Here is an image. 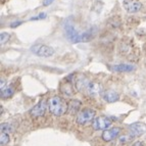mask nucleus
<instances>
[{
    "instance_id": "obj_19",
    "label": "nucleus",
    "mask_w": 146,
    "mask_h": 146,
    "mask_svg": "<svg viewBox=\"0 0 146 146\" xmlns=\"http://www.w3.org/2000/svg\"><path fill=\"white\" fill-rule=\"evenodd\" d=\"M9 141H10V138L8 133L1 132V135H0V143L2 144V145H6V144L9 143Z\"/></svg>"
},
{
    "instance_id": "obj_9",
    "label": "nucleus",
    "mask_w": 146,
    "mask_h": 146,
    "mask_svg": "<svg viewBox=\"0 0 146 146\" xmlns=\"http://www.w3.org/2000/svg\"><path fill=\"white\" fill-rule=\"evenodd\" d=\"M123 5L125 9L130 13H135L142 8V4L137 0H124Z\"/></svg>"
},
{
    "instance_id": "obj_4",
    "label": "nucleus",
    "mask_w": 146,
    "mask_h": 146,
    "mask_svg": "<svg viewBox=\"0 0 146 146\" xmlns=\"http://www.w3.org/2000/svg\"><path fill=\"white\" fill-rule=\"evenodd\" d=\"M112 122L111 119L108 117H104V115H99L96 117L92 122L93 129L96 131H103V130L108 129L111 126Z\"/></svg>"
},
{
    "instance_id": "obj_2",
    "label": "nucleus",
    "mask_w": 146,
    "mask_h": 146,
    "mask_svg": "<svg viewBox=\"0 0 146 146\" xmlns=\"http://www.w3.org/2000/svg\"><path fill=\"white\" fill-rule=\"evenodd\" d=\"M31 51L40 57H50L54 54V49L47 45L37 44L31 47Z\"/></svg>"
},
{
    "instance_id": "obj_24",
    "label": "nucleus",
    "mask_w": 146,
    "mask_h": 146,
    "mask_svg": "<svg viewBox=\"0 0 146 146\" xmlns=\"http://www.w3.org/2000/svg\"><path fill=\"white\" fill-rule=\"evenodd\" d=\"M23 22H21V21H17V22H13L10 24V28H15V27H19L20 25H22Z\"/></svg>"
},
{
    "instance_id": "obj_26",
    "label": "nucleus",
    "mask_w": 146,
    "mask_h": 146,
    "mask_svg": "<svg viewBox=\"0 0 146 146\" xmlns=\"http://www.w3.org/2000/svg\"><path fill=\"white\" fill-rule=\"evenodd\" d=\"M4 84H5V81L3 80V79H1V89L5 88V87H4Z\"/></svg>"
},
{
    "instance_id": "obj_12",
    "label": "nucleus",
    "mask_w": 146,
    "mask_h": 146,
    "mask_svg": "<svg viewBox=\"0 0 146 146\" xmlns=\"http://www.w3.org/2000/svg\"><path fill=\"white\" fill-rule=\"evenodd\" d=\"M112 71L115 72H132L135 70V66L132 64H126V63H122V64H115L111 68Z\"/></svg>"
},
{
    "instance_id": "obj_3",
    "label": "nucleus",
    "mask_w": 146,
    "mask_h": 146,
    "mask_svg": "<svg viewBox=\"0 0 146 146\" xmlns=\"http://www.w3.org/2000/svg\"><path fill=\"white\" fill-rule=\"evenodd\" d=\"M95 115H96V111L94 110H91V108H87V110H82L81 112L78 113V117H77V124L78 125H86L88 123L93 122V119H95Z\"/></svg>"
},
{
    "instance_id": "obj_18",
    "label": "nucleus",
    "mask_w": 146,
    "mask_h": 146,
    "mask_svg": "<svg viewBox=\"0 0 146 146\" xmlns=\"http://www.w3.org/2000/svg\"><path fill=\"white\" fill-rule=\"evenodd\" d=\"M62 93H64L66 95H68V96H72V95L74 94V91H73V87H72L71 84H64V85L62 86Z\"/></svg>"
},
{
    "instance_id": "obj_15",
    "label": "nucleus",
    "mask_w": 146,
    "mask_h": 146,
    "mask_svg": "<svg viewBox=\"0 0 146 146\" xmlns=\"http://www.w3.org/2000/svg\"><path fill=\"white\" fill-rule=\"evenodd\" d=\"M88 83H89L88 80H86L85 78H81L76 82V87H77V89H78L79 91L86 90V87H87Z\"/></svg>"
},
{
    "instance_id": "obj_23",
    "label": "nucleus",
    "mask_w": 146,
    "mask_h": 146,
    "mask_svg": "<svg viewBox=\"0 0 146 146\" xmlns=\"http://www.w3.org/2000/svg\"><path fill=\"white\" fill-rule=\"evenodd\" d=\"M54 2V0H42V3H43L44 6H48V5L52 4Z\"/></svg>"
},
{
    "instance_id": "obj_10",
    "label": "nucleus",
    "mask_w": 146,
    "mask_h": 146,
    "mask_svg": "<svg viewBox=\"0 0 146 146\" xmlns=\"http://www.w3.org/2000/svg\"><path fill=\"white\" fill-rule=\"evenodd\" d=\"M102 98L104 101H106V102L112 103V102H115V101L119 100V93L115 92V91H113V90H106L105 92H103Z\"/></svg>"
},
{
    "instance_id": "obj_22",
    "label": "nucleus",
    "mask_w": 146,
    "mask_h": 146,
    "mask_svg": "<svg viewBox=\"0 0 146 146\" xmlns=\"http://www.w3.org/2000/svg\"><path fill=\"white\" fill-rule=\"evenodd\" d=\"M45 17H46V13H44V12H42V13L38 15L37 17H32L31 20H32V21H35V20H43V19H45Z\"/></svg>"
},
{
    "instance_id": "obj_20",
    "label": "nucleus",
    "mask_w": 146,
    "mask_h": 146,
    "mask_svg": "<svg viewBox=\"0 0 146 146\" xmlns=\"http://www.w3.org/2000/svg\"><path fill=\"white\" fill-rule=\"evenodd\" d=\"M134 137L132 136L131 134L130 135H123V136L119 137V142L121 143H128V142H131L133 140Z\"/></svg>"
},
{
    "instance_id": "obj_21",
    "label": "nucleus",
    "mask_w": 146,
    "mask_h": 146,
    "mask_svg": "<svg viewBox=\"0 0 146 146\" xmlns=\"http://www.w3.org/2000/svg\"><path fill=\"white\" fill-rule=\"evenodd\" d=\"M9 34L8 33H6V32H2L1 33V35H0V41H1V45H3L4 43H6V42L9 40Z\"/></svg>"
},
{
    "instance_id": "obj_8",
    "label": "nucleus",
    "mask_w": 146,
    "mask_h": 146,
    "mask_svg": "<svg viewBox=\"0 0 146 146\" xmlns=\"http://www.w3.org/2000/svg\"><path fill=\"white\" fill-rule=\"evenodd\" d=\"M129 131L130 134L133 137H139L143 135L146 132V125L142 124V123H134L129 126Z\"/></svg>"
},
{
    "instance_id": "obj_25",
    "label": "nucleus",
    "mask_w": 146,
    "mask_h": 146,
    "mask_svg": "<svg viewBox=\"0 0 146 146\" xmlns=\"http://www.w3.org/2000/svg\"><path fill=\"white\" fill-rule=\"evenodd\" d=\"M132 146H144V145H143V143H142L141 141H137V142H135V143L133 144Z\"/></svg>"
},
{
    "instance_id": "obj_16",
    "label": "nucleus",
    "mask_w": 146,
    "mask_h": 146,
    "mask_svg": "<svg viewBox=\"0 0 146 146\" xmlns=\"http://www.w3.org/2000/svg\"><path fill=\"white\" fill-rule=\"evenodd\" d=\"M15 128L11 123H4L1 125V132H5V133H11L15 132Z\"/></svg>"
},
{
    "instance_id": "obj_13",
    "label": "nucleus",
    "mask_w": 146,
    "mask_h": 146,
    "mask_svg": "<svg viewBox=\"0 0 146 146\" xmlns=\"http://www.w3.org/2000/svg\"><path fill=\"white\" fill-rule=\"evenodd\" d=\"M80 106H81L80 101L75 100V99L71 100V102L68 103V113H72V115L77 113L78 110H80Z\"/></svg>"
},
{
    "instance_id": "obj_17",
    "label": "nucleus",
    "mask_w": 146,
    "mask_h": 146,
    "mask_svg": "<svg viewBox=\"0 0 146 146\" xmlns=\"http://www.w3.org/2000/svg\"><path fill=\"white\" fill-rule=\"evenodd\" d=\"M93 38V33L91 30L85 32L83 34L81 35V42H89L91 41V39Z\"/></svg>"
},
{
    "instance_id": "obj_5",
    "label": "nucleus",
    "mask_w": 146,
    "mask_h": 146,
    "mask_svg": "<svg viewBox=\"0 0 146 146\" xmlns=\"http://www.w3.org/2000/svg\"><path fill=\"white\" fill-rule=\"evenodd\" d=\"M64 31H66V38H68L70 42H72V43L81 42V35L75 29V27H74V25L72 23H64Z\"/></svg>"
},
{
    "instance_id": "obj_1",
    "label": "nucleus",
    "mask_w": 146,
    "mask_h": 146,
    "mask_svg": "<svg viewBox=\"0 0 146 146\" xmlns=\"http://www.w3.org/2000/svg\"><path fill=\"white\" fill-rule=\"evenodd\" d=\"M48 107L49 111L56 117L62 115L66 112H68V104L64 101V99L60 98L59 96H53V97L49 98Z\"/></svg>"
},
{
    "instance_id": "obj_14",
    "label": "nucleus",
    "mask_w": 146,
    "mask_h": 146,
    "mask_svg": "<svg viewBox=\"0 0 146 146\" xmlns=\"http://www.w3.org/2000/svg\"><path fill=\"white\" fill-rule=\"evenodd\" d=\"M15 93V89L12 86H7V87L3 88L1 89V93H0V96L2 99H7V98H10Z\"/></svg>"
},
{
    "instance_id": "obj_11",
    "label": "nucleus",
    "mask_w": 146,
    "mask_h": 146,
    "mask_svg": "<svg viewBox=\"0 0 146 146\" xmlns=\"http://www.w3.org/2000/svg\"><path fill=\"white\" fill-rule=\"evenodd\" d=\"M86 91H87L88 94L95 96V95H98L101 92V86L98 83H94V82H89L86 87Z\"/></svg>"
},
{
    "instance_id": "obj_6",
    "label": "nucleus",
    "mask_w": 146,
    "mask_h": 146,
    "mask_svg": "<svg viewBox=\"0 0 146 146\" xmlns=\"http://www.w3.org/2000/svg\"><path fill=\"white\" fill-rule=\"evenodd\" d=\"M47 106H48V102L46 100H41L40 102H38L32 108L30 113L33 117H43L45 115V112H46Z\"/></svg>"
},
{
    "instance_id": "obj_7",
    "label": "nucleus",
    "mask_w": 146,
    "mask_h": 146,
    "mask_svg": "<svg viewBox=\"0 0 146 146\" xmlns=\"http://www.w3.org/2000/svg\"><path fill=\"white\" fill-rule=\"evenodd\" d=\"M119 132H121V128H119V127H112L110 129H106L103 131L101 138L105 142L112 141V140H115L119 136Z\"/></svg>"
}]
</instances>
